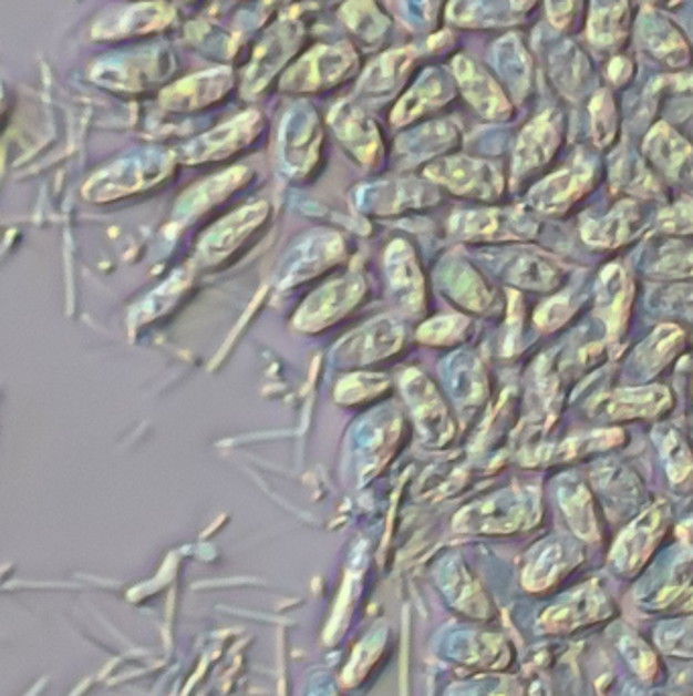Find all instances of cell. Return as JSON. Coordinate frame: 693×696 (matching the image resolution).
<instances>
[{
	"label": "cell",
	"instance_id": "cell-17",
	"mask_svg": "<svg viewBox=\"0 0 693 696\" xmlns=\"http://www.w3.org/2000/svg\"><path fill=\"white\" fill-rule=\"evenodd\" d=\"M517 9H527V7H531L532 0H510Z\"/></svg>",
	"mask_w": 693,
	"mask_h": 696
},
{
	"label": "cell",
	"instance_id": "cell-14",
	"mask_svg": "<svg viewBox=\"0 0 693 696\" xmlns=\"http://www.w3.org/2000/svg\"><path fill=\"white\" fill-rule=\"evenodd\" d=\"M571 306L568 298H556L551 301H547L545 306H541V310L537 311L535 320L544 328V330H554L556 326L568 320L570 316Z\"/></svg>",
	"mask_w": 693,
	"mask_h": 696
},
{
	"label": "cell",
	"instance_id": "cell-16",
	"mask_svg": "<svg viewBox=\"0 0 693 696\" xmlns=\"http://www.w3.org/2000/svg\"><path fill=\"white\" fill-rule=\"evenodd\" d=\"M661 272L669 275H693V253L669 257L661 263Z\"/></svg>",
	"mask_w": 693,
	"mask_h": 696
},
{
	"label": "cell",
	"instance_id": "cell-10",
	"mask_svg": "<svg viewBox=\"0 0 693 696\" xmlns=\"http://www.w3.org/2000/svg\"><path fill=\"white\" fill-rule=\"evenodd\" d=\"M680 338L681 330L675 328V326L659 328L655 335L651 336L644 342V347H641V350H639V359L644 361V369L656 371L665 362V359L671 357V352H673V348L678 347Z\"/></svg>",
	"mask_w": 693,
	"mask_h": 696
},
{
	"label": "cell",
	"instance_id": "cell-2",
	"mask_svg": "<svg viewBox=\"0 0 693 696\" xmlns=\"http://www.w3.org/2000/svg\"><path fill=\"white\" fill-rule=\"evenodd\" d=\"M559 129L551 114H541L520 135L519 145L515 151V170L517 174L529 172L532 167L547 162L558 147Z\"/></svg>",
	"mask_w": 693,
	"mask_h": 696
},
{
	"label": "cell",
	"instance_id": "cell-4",
	"mask_svg": "<svg viewBox=\"0 0 693 696\" xmlns=\"http://www.w3.org/2000/svg\"><path fill=\"white\" fill-rule=\"evenodd\" d=\"M456 72H458L459 84L464 88L466 96L478 111L486 116H503L507 114L508 100L503 96V92L498 90L495 80L490 75L484 74L478 65L459 58L456 62Z\"/></svg>",
	"mask_w": 693,
	"mask_h": 696
},
{
	"label": "cell",
	"instance_id": "cell-3",
	"mask_svg": "<svg viewBox=\"0 0 693 696\" xmlns=\"http://www.w3.org/2000/svg\"><path fill=\"white\" fill-rule=\"evenodd\" d=\"M669 403V393L663 387L644 389H622L607 398L598 399L596 411H602L607 418H634V416H655Z\"/></svg>",
	"mask_w": 693,
	"mask_h": 696
},
{
	"label": "cell",
	"instance_id": "cell-9",
	"mask_svg": "<svg viewBox=\"0 0 693 696\" xmlns=\"http://www.w3.org/2000/svg\"><path fill=\"white\" fill-rule=\"evenodd\" d=\"M629 21V7L624 0H612L602 7H598L590 17V39L608 48L624 38Z\"/></svg>",
	"mask_w": 693,
	"mask_h": 696
},
{
	"label": "cell",
	"instance_id": "cell-15",
	"mask_svg": "<svg viewBox=\"0 0 693 696\" xmlns=\"http://www.w3.org/2000/svg\"><path fill=\"white\" fill-rule=\"evenodd\" d=\"M547 9L554 25L568 27L580 11V0H547Z\"/></svg>",
	"mask_w": 693,
	"mask_h": 696
},
{
	"label": "cell",
	"instance_id": "cell-6",
	"mask_svg": "<svg viewBox=\"0 0 693 696\" xmlns=\"http://www.w3.org/2000/svg\"><path fill=\"white\" fill-rule=\"evenodd\" d=\"M639 218L637 206L631 202H624L617 211L607 216L600 223H592L583 228V238L596 247H612L619 245L624 238H629L632 223Z\"/></svg>",
	"mask_w": 693,
	"mask_h": 696
},
{
	"label": "cell",
	"instance_id": "cell-11",
	"mask_svg": "<svg viewBox=\"0 0 693 696\" xmlns=\"http://www.w3.org/2000/svg\"><path fill=\"white\" fill-rule=\"evenodd\" d=\"M592 125H594V137L598 145H607L614 135V104L607 92H600L592 100Z\"/></svg>",
	"mask_w": 693,
	"mask_h": 696
},
{
	"label": "cell",
	"instance_id": "cell-7",
	"mask_svg": "<svg viewBox=\"0 0 693 696\" xmlns=\"http://www.w3.org/2000/svg\"><path fill=\"white\" fill-rule=\"evenodd\" d=\"M641 38H644L647 50L653 51L656 58H661L669 65H683L687 62L690 51H687L685 41L665 21L647 19L644 31H641Z\"/></svg>",
	"mask_w": 693,
	"mask_h": 696
},
{
	"label": "cell",
	"instance_id": "cell-12",
	"mask_svg": "<svg viewBox=\"0 0 693 696\" xmlns=\"http://www.w3.org/2000/svg\"><path fill=\"white\" fill-rule=\"evenodd\" d=\"M665 457H668L669 473L673 481H683V477L693 469L692 454L687 452L685 444L678 442V436H671L665 444Z\"/></svg>",
	"mask_w": 693,
	"mask_h": 696
},
{
	"label": "cell",
	"instance_id": "cell-1",
	"mask_svg": "<svg viewBox=\"0 0 693 696\" xmlns=\"http://www.w3.org/2000/svg\"><path fill=\"white\" fill-rule=\"evenodd\" d=\"M592 180V167L588 163L576 162L563 172L551 175L532 192V202L541 211L566 208L573 199L580 198Z\"/></svg>",
	"mask_w": 693,
	"mask_h": 696
},
{
	"label": "cell",
	"instance_id": "cell-5",
	"mask_svg": "<svg viewBox=\"0 0 693 696\" xmlns=\"http://www.w3.org/2000/svg\"><path fill=\"white\" fill-rule=\"evenodd\" d=\"M629 298H631V286L619 267L612 265L602 277L600 296H598V314L608 324L612 338L620 335L619 330L624 324V316L629 308Z\"/></svg>",
	"mask_w": 693,
	"mask_h": 696
},
{
	"label": "cell",
	"instance_id": "cell-13",
	"mask_svg": "<svg viewBox=\"0 0 693 696\" xmlns=\"http://www.w3.org/2000/svg\"><path fill=\"white\" fill-rule=\"evenodd\" d=\"M661 228L669 233H693V202L678 204L661 214Z\"/></svg>",
	"mask_w": 693,
	"mask_h": 696
},
{
	"label": "cell",
	"instance_id": "cell-8",
	"mask_svg": "<svg viewBox=\"0 0 693 696\" xmlns=\"http://www.w3.org/2000/svg\"><path fill=\"white\" fill-rule=\"evenodd\" d=\"M647 151L668 174H678L681 165L692 157V147L668 125L656 126L647 139Z\"/></svg>",
	"mask_w": 693,
	"mask_h": 696
}]
</instances>
